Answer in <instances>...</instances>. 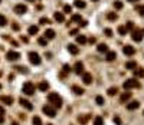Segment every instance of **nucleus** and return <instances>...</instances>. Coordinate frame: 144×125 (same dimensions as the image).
<instances>
[{"mask_svg":"<svg viewBox=\"0 0 144 125\" xmlns=\"http://www.w3.org/2000/svg\"><path fill=\"white\" fill-rule=\"evenodd\" d=\"M48 125H52V124H48Z\"/></svg>","mask_w":144,"mask_h":125,"instance_id":"58","label":"nucleus"},{"mask_svg":"<svg viewBox=\"0 0 144 125\" xmlns=\"http://www.w3.org/2000/svg\"><path fill=\"white\" fill-rule=\"evenodd\" d=\"M48 101H49V103L53 108H61L62 107V98L58 95L56 92H50L49 95H48Z\"/></svg>","mask_w":144,"mask_h":125,"instance_id":"1","label":"nucleus"},{"mask_svg":"<svg viewBox=\"0 0 144 125\" xmlns=\"http://www.w3.org/2000/svg\"><path fill=\"white\" fill-rule=\"evenodd\" d=\"M53 19H55V20H56V22L62 23V22H64V20H65V16H64V13H62V12H55Z\"/></svg>","mask_w":144,"mask_h":125,"instance_id":"16","label":"nucleus"},{"mask_svg":"<svg viewBox=\"0 0 144 125\" xmlns=\"http://www.w3.org/2000/svg\"><path fill=\"white\" fill-rule=\"evenodd\" d=\"M125 29H127V30H131V32H133V30H134V22H127Z\"/></svg>","mask_w":144,"mask_h":125,"instance_id":"37","label":"nucleus"},{"mask_svg":"<svg viewBox=\"0 0 144 125\" xmlns=\"http://www.w3.org/2000/svg\"><path fill=\"white\" fill-rule=\"evenodd\" d=\"M134 75H136V76H138V78H144V69H134Z\"/></svg>","mask_w":144,"mask_h":125,"instance_id":"27","label":"nucleus"},{"mask_svg":"<svg viewBox=\"0 0 144 125\" xmlns=\"http://www.w3.org/2000/svg\"><path fill=\"white\" fill-rule=\"evenodd\" d=\"M28 32H29V35L35 36V35L38 33V32H39V27H38V26H30V27L28 29Z\"/></svg>","mask_w":144,"mask_h":125,"instance_id":"23","label":"nucleus"},{"mask_svg":"<svg viewBox=\"0 0 144 125\" xmlns=\"http://www.w3.org/2000/svg\"><path fill=\"white\" fill-rule=\"evenodd\" d=\"M143 33H144V30H143Z\"/></svg>","mask_w":144,"mask_h":125,"instance_id":"60","label":"nucleus"},{"mask_svg":"<svg viewBox=\"0 0 144 125\" xmlns=\"http://www.w3.org/2000/svg\"><path fill=\"white\" fill-rule=\"evenodd\" d=\"M136 68H137V62H134V60H130V62L125 63V69H131V70H134Z\"/></svg>","mask_w":144,"mask_h":125,"instance_id":"22","label":"nucleus"},{"mask_svg":"<svg viewBox=\"0 0 144 125\" xmlns=\"http://www.w3.org/2000/svg\"><path fill=\"white\" fill-rule=\"evenodd\" d=\"M76 42H78L79 45H85L86 43V37L84 36V35H81V36H76Z\"/></svg>","mask_w":144,"mask_h":125,"instance_id":"28","label":"nucleus"},{"mask_svg":"<svg viewBox=\"0 0 144 125\" xmlns=\"http://www.w3.org/2000/svg\"><path fill=\"white\" fill-rule=\"evenodd\" d=\"M128 2H131V3H134V2H137V0H128Z\"/></svg>","mask_w":144,"mask_h":125,"instance_id":"54","label":"nucleus"},{"mask_svg":"<svg viewBox=\"0 0 144 125\" xmlns=\"http://www.w3.org/2000/svg\"><path fill=\"white\" fill-rule=\"evenodd\" d=\"M114 122L117 125H121V119H120V117H114Z\"/></svg>","mask_w":144,"mask_h":125,"instance_id":"47","label":"nucleus"},{"mask_svg":"<svg viewBox=\"0 0 144 125\" xmlns=\"http://www.w3.org/2000/svg\"><path fill=\"white\" fill-rule=\"evenodd\" d=\"M122 52H124L127 56H133L134 53H136V49H134L133 46H130V45H125V46L122 48Z\"/></svg>","mask_w":144,"mask_h":125,"instance_id":"10","label":"nucleus"},{"mask_svg":"<svg viewBox=\"0 0 144 125\" xmlns=\"http://www.w3.org/2000/svg\"><path fill=\"white\" fill-rule=\"evenodd\" d=\"M92 2H98V0H92Z\"/></svg>","mask_w":144,"mask_h":125,"instance_id":"56","label":"nucleus"},{"mask_svg":"<svg viewBox=\"0 0 144 125\" xmlns=\"http://www.w3.org/2000/svg\"><path fill=\"white\" fill-rule=\"evenodd\" d=\"M22 92L25 93V95H33L35 93V85L32 84V82H25L23 84V86H22Z\"/></svg>","mask_w":144,"mask_h":125,"instance_id":"2","label":"nucleus"},{"mask_svg":"<svg viewBox=\"0 0 144 125\" xmlns=\"http://www.w3.org/2000/svg\"><path fill=\"white\" fill-rule=\"evenodd\" d=\"M42 111H43V114L48 115L49 118L56 117V108H53L52 105H45V107L42 108Z\"/></svg>","mask_w":144,"mask_h":125,"instance_id":"4","label":"nucleus"},{"mask_svg":"<svg viewBox=\"0 0 144 125\" xmlns=\"http://www.w3.org/2000/svg\"><path fill=\"white\" fill-rule=\"evenodd\" d=\"M69 33H71V36H75V35L78 33V30H76V29H72L71 32H69Z\"/></svg>","mask_w":144,"mask_h":125,"instance_id":"48","label":"nucleus"},{"mask_svg":"<svg viewBox=\"0 0 144 125\" xmlns=\"http://www.w3.org/2000/svg\"><path fill=\"white\" fill-rule=\"evenodd\" d=\"M0 89H2V85H0Z\"/></svg>","mask_w":144,"mask_h":125,"instance_id":"57","label":"nucleus"},{"mask_svg":"<svg viewBox=\"0 0 144 125\" xmlns=\"http://www.w3.org/2000/svg\"><path fill=\"white\" fill-rule=\"evenodd\" d=\"M95 102H97L98 105H104V98H102V96H100V95H98L97 98H95Z\"/></svg>","mask_w":144,"mask_h":125,"instance_id":"38","label":"nucleus"},{"mask_svg":"<svg viewBox=\"0 0 144 125\" xmlns=\"http://www.w3.org/2000/svg\"><path fill=\"white\" fill-rule=\"evenodd\" d=\"M28 2H35V0H28Z\"/></svg>","mask_w":144,"mask_h":125,"instance_id":"55","label":"nucleus"},{"mask_svg":"<svg viewBox=\"0 0 144 125\" xmlns=\"http://www.w3.org/2000/svg\"><path fill=\"white\" fill-rule=\"evenodd\" d=\"M97 50L98 52H108V46L105 43H100L97 46Z\"/></svg>","mask_w":144,"mask_h":125,"instance_id":"26","label":"nucleus"},{"mask_svg":"<svg viewBox=\"0 0 144 125\" xmlns=\"http://www.w3.org/2000/svg\"><path fill=\"white\" fill-rule=\"evenodd\" d=\"M14 13H17V15H25L26 12H28V7H26L25 4H16V6H14Z\"/></svg>","mask_w":144,"mask_h":125,"instance_id":"7","label":"nucleus"},{"mask_svg":"<svg viewBox=\"0 0 144 125\" xmlns=\"http://www.w3.org/2000/svg\"><path fill=\"white\" fill-rule=\"evenodd\" d=\"M2 122H4V109L3 107H0V124Z\"/></svg>","mask_w":144,"mask_h":125,"instance_id":"39","label":"nucleus"},{"mask_svg":"<svg viewBox=\"0 0 144 125\" xmlns=\"http://www.w3.org/2000/svg\"><path fill=\"white\" fill-rule=\"evenodd\" d=\"M94 125H104V119H102V117H95V119H94Z\"/></svg>","mask_w":144,"mask_h":125,"instance_id":"31","label":"nucleus"},{"mask_svg":"<svg viewBox=\"0 0 144 125\" xmlns=\"http://www.w3.org/2000/svg\"><path fill=\"white\" fill-rule=\"evenodd\" d=\"M136 10L138 12V15L144 16V4H143V6H137V9H136Z\"/></svg>","mask_w":144,"mask_h":125,"instance_id":"41","label":"nucleus"},{"mask_svg":"<svg viewBox=\"0 0 144 125\" xmlns=\"http://www.w3.org/2000/svg\"><path fill=\"white\" fill-rule=\"evenodd\" d=\"M114 7L115 9H122V3H121V2H118V0H115V2H114Z\"/></svg>","mask_w":144,"mask_h":125,"instance_id":"43","label":"nucleus"},{"mask_svg":"<svg viewBox=\"0 0 144 125\" xmlns=\"http://www.w3.org/2000/svg\"><path fill=\"white\" fill-rule=\"evenodd\" d=\"M38 43H39L40 46H46V45H48V39H46L45 36H43V37H39V39H38Z\"/></svg>","mask_w":144,"mask_h":125,"instance_id":"32","label":"nucleus"},{"mask_svg":"<svg viewBox=\"0 0 144 125\" xmlns=\"http://www.w3.org/2000/svg\"><path fill=\"white\" fill-rule=\"evenodd\" d=\"M117 17H118V16H117L115 12H108V13H107V19H108V20H117Z\"/></svg>","mask_w":144,"mask_h":125,"instance_id":"25","label":"nucleus"},{"mask_svg":"<svg viewBox=\"0 0 144 125\" xmlns=\"http://www.w3.org/2000/svg\"><path fill=\"white\" fill-rule=\"evenodd\" d=\"M6 58H7V60H17V59L20 58V53H19V52H14V50H9Z\"/></svg>","mask_w":144,"mask_h":125,"instance_id":"8","label":"nucleus"},{"mask_svg":"<svg viewBox=\"0 0 144 125\" xmlns=\"http://www.w3.org/2000/svg\"><path fill=\"white\" fill-rule=\"evenodd\" d=\"M74 70H75V74H78V75L84 74V63L82 62H76L75 66H74Z\"/></svg>","mask_w":144,"mask_h":125,"instance_id":"13","label":"nucleus"},{"mask_svg":"<svg viewBox=\"0 0 144 125\" xmlns=\"http://www.w3.org/2000/svg\"><path fill=\"white\" fill-rule=\"evenodd\" d=\"M68 72H71V68H69V66H68V65H65V66H64V74H62V75H65V74H68Z\"/></svg>","mask_w":144,"mask_h":125,"instance_id":"45","label":"nucleus"},{"mask_svg":"<svg viewBox=\"0 0 144 125\" xmlns=\"http://www.w3.org/2000/svg\"><path fill=\"white\" fill-rule=\"evenodd\" d=\"M64 12H65V13H71V12H72V7L69 6V4H65V6H64Z\"/></svg>","mask_w":144,"mask_h":125,"instance_id":"44","label":"nucleus"},{"mask_svg":"<svg viewBox=\"0 0 144 125\" xmlns=\"http://www.w3.org/2000/svg\"><path fill=\"white\" fill-rule=\"evenodd\" d=\"M143 30H140V29H134L133 30V33H131V37H133V40L134 42H141L143 40Z\"/></svg>","mask_w":144,"mask_h":125,"instance_id":"5","label":"nucleus"},{"mask_svg":"<svg viewBox=\"0 0 144 125\" xmlns=\"http://www.w3.org/2000/svg\"><path fill=\"white\" fill-rule=\"evenodd\" d=\"M68 50H69V53H72V55H78L79 48L76 46V45H74V43H69L68 45Z\"/></svg>","mask_w":144,"mask_h":125,"instance_id":"14","label":"nucleus"},{"mask_svg":"<svg viewBox=\"0 0 144 125\" xmlns=\"http://www.w3.org/2000/svg\"><path fill=\"white\" fill-rule=\"evenodd\" d=\"M107 92H108V95H110V96H114L115 93L118 92V89H117V88H110V89H108Z\"/></svg>","mask_w":144,"mask_h":125,"instance_id":"35","label":"nucleus"},{"mask_svg":"<svg viewBox=\"0 0 144 125\" xmlns=\"http://www.w3.org/2000/svg\"><path fill=\"white\" fill-rule=\"evenodd\" d=\"M105 35H107L108 37H111L112 36V30L111 29H105Z\"/></svg>","mask_w":144,"mask_h":125,"instance_id":"46","label":"nucleus"},{"mask_svg":"<svg viewBox=\"0 0 144 125\" xmlns=\"http://www.w3.org/2000/svg\"><path fill=\"white\" fill-rule=\"evenodd\" d=\"M138 107H140V102H138V101H133V102L127 103V109H128V111H134V109H137Z\"/></svg>","mask_w":144,"mask_h":125,"instance_id":"15","label":"nucleus"},{"mask_svg":"<svg viewBox=\"0 0 144 125\" xmlns=\"http://www.w3.org/2000/svg\"><path fill=\"white\" fill-rule=\"evenodd\" d=\"M0 3H2V0H0Z\"/></svg>","mask_w":144,"mask_h":125,"instance_id":"59","label":"nucleus"},{"mask_svg":"<svg viewBox=\"0 0 144 125\" xmlns=\"http://www.w3.org/2000/svg\"><path fill=\"white\" fill-rule=\"evenodd\" d=\"M43 35H45V37H46V39H53L56 33H55L53 29H48V30H45V33H43Z\"/></svg>","mask_w":144,"mask_h":125,"instance_id":"20","label":"nucleus"},{"mask_svg":"<svg viewBox=\"0 0 144 125\" xmlns=\"http://www.w3.org/2000/svg\"><path fill=\"white\" fill-rule=\"evenodd\" d=\"M13 79H14V75H12V74H10V75H9V81L12 82V81H13Z\"/></svg>","mask_w":144,"mask_h":125,"instance_id":"51","label":"nucleus"},{"mask_svg":"<svg viewBox=\"0 0 144 125\" xmlns=\"http://www.w3.org/2000/svg\"><path fill=\"white\" fill-rule=\"evenodd\" d=\"M130 98H131V92H124V93L121 95V98H120V102L124 103V102H127Z\"/></svg>","mask_w":144,"mask_h":125,"instance_id":"21","label":"nucleus"},{"mask_svg":"<svg viewBox=\"0 0 144 125\" xmlns=\"http://www.w3.org/2000/svg\"><path fill=\"white\" fill-rule=\"evenodd\" d=\"M89 43H95V37H91V39H89Z\"/></svg>","mask_w":144,"mask_h":125,"instance_id":"52","label":"nucleus"},{"mask_svg":"<svg viewBox=\"0 0 144 125\" xmlns=\"http://www.w3.org/2000/svg\"><path fill=\"white\" fill-rule=\"evenodd\" d=\"M89 118H91V115H89V114H86V115H81V117H78V122H79V124H82V125H85L86 122L89 121Z\"/></svg>","mask_w":144,"mask_h":125,"instance_id":"17","label":"nucleus"},{"mask_svg":"<svg viewBox=\"0 0 144 125\" xmlns=\"http://www.w3.org/2000/svg\"><path fill=\"white\" fill-rule=\"evenodd\" d=\"M118 33L121 35V36H124V35L127 33V29H125V26H120V27H118Z\"/></svg>","mask_w":144,"mask_h":125,"instance_id":"36","label":"nucleus"},{"mask_svg":"<svg viewBox=\"0 0 144 125\" xmlns=\"http://www.w3.org/2000/svg\"><path fill=\"white\" fill-rule=\"evenodd\" d=\"M12 27H13V30H19V25H17V23H13Z\"/></svg>","mask_w":144,"mask_h":125,"instance_id":"50","label":"nucleus"},{"mask_svg":"<svg viewBox=\"0 0 144 125\" xmlns=\"http://www.w3.org/2000/svg\"><path fill=\"white\" fill-rule=\"evenodd\" d=\"M39 22H40V25H49V23H50V20H49L48 17H40V20H39Z\"/></svg>","mask_w":144,"mask_h":125,"instance_id":"40","label":"nucleus"},{"mask_svg":"<svg viewBox=\"0 0 144 125\" xmlns=\"http://www.w3.org/2000/svg\"><path fill=\"white\" fill-rule=\"evenodd\" d=\"M115 58H117V53H115V52H107V56H105V59H107V60H110V62H111V60H114Z\"/></svg>","mask_w":144,"mask_h":125,"instance_id":"24","label":"nucleus"},{"mask_svg":"<svg viewBox=\"0 0 144 125\" xmlns=\"http://www.w3.org/2000/svg\"><path fill=\"white\" fill-rule=\"evenodd\" d=\"M12 125H19L17 122H12Z\"/></svg>","mask_w":144,"mask_h":125,"instance_id":"53","label":"nucleus"},{"mask_svg":"<svg viewBox=\"0 0 144 125\" xmlns=\"http://www.w3.org/2000/svg\"><path fill=\"white\" fill-rule=\"evenodd\" d=\"M75 6L78 9H84L86 4H85V2H84V0H75Z\"/></svg>","mask_w":144,"mask_h":125,"instance_id":"29","label":"nucleus"},{"mask_svg":"<svg viewBox=\"0 0 144 125\" xmlns=\"http://www.w3.org/2000/svg\"><path fill=\"white\" fill-rule=\"evenodd\" d=\"M122 86H124L125 91H128V89H131V88H140V82L137 81V79H127Z\"/></svg>","mask_w":144,"mask_h":125,"instance_id":"3","label":"nucleus"},{"mask_svg":"<svg viewBox=\"0 0 144 125\" xmlns=\"http://www.w3.org/2000/svg\"><path fill=\"white\" fill-rule=\"evenodd\" d=\"M19 103H20L22 107H25L28 111H32V109H33V105H32V102H29L28 99H25V98H20V99H19Z\"/></svg>","mask_w":144,"mask_h":125,"instance_id":"9","label":"nucleus"},{"mask_svg":"<svg viewBox=\"0 0 144 125\" xmlns=\"http://www.w3.org/2000/svg\"><path fill=\"white\" fill-rule=\"evenodd\" d=\"M71 20H72V22H81V20H82V17H81V16H79V15H72V17H71Z\"/></svg>","mask_w":144,"mask_h":125,"instance_id":"34","label":"nucleus"},{"mask_svg":"<svg viewBox=\"0 0 144 125\" xmlns=\"http://www.w3.org/2000/svg\"><path fill=\"white\" fill-rule=\"evenodd\" d=\"M79 26H81V27H85V26H86V22H85V20H81V22H79Z\"/></svg>","mask_w":144,"mask_h":125,"instance_id":"49","label":"nucleus"},{"mask_svg":"<svg viewBox=\"0 0 144 125\" xmlns=\"http://www.w3.org/2000/svg\"><path fill=\"white\" fill-rule=\"evenodd\" d=\"M0 102L6 103V105H12V103H13V98H12V96H7V95H0Z\"/></svg>","mask_w":144,"mask_h":125,"instance_id":"11","label":"nucleus"},{"mask_svg":"<svg viewBox=\"0 0 144 125\" xmlns=\"http://www.w3.org/2000/svg\"><path fill=\"white\" fill-rule=\"evenodd\" d=\"M72 92L74 93H76V95H84V88H81V86H78V85H74L72 86Z\"/></svg>","mask_w":144,"mask_h":125,"instance_id":"19","label":"nucleus"},{"mask_svg":"<svg viewBox=\"0 0 144 125\" xmlns=\"http://www.w3.org/2000/svg\"><path fill=\"white\" fill-rule=\"evenodd\" d=\"M32 122H33V125H42V119L39 117H33Z\"/></svg>","mask_w":144,"mask_h":125,"instance_id":"33","label":"nucleus"},{"mask_svg":"<svg viewBox=\"0 0 144 125\" xmlns=\"http://www.w3.org/2000/svg\"><path fill=\"white\" fill-rule=\"evenodd\" d=\"M29 60L32 65H39L40 63V56L36 52H29Z\"/></svg>","mask_w":144,"mask_h":125,"instance_id":"6","label":"nucleus"},{"mask_svg":"<svg viewBox=\"0 0 144 125\" xmlns=\"http://www.w3.org/2000/svg\"><path fill=\"white\" fill-rule=\"evenodd\" d=\"M82 81H84V84H85V85H89L91 82H92V75L88 74V72H84V74H82Z\"/></svg>","mask_w":144,"mask_h":125,"instance_id":"12","label":"nucleus"},{"mask_svg":"<svg viewBox=\"0 0 144 125\" xmlns=\"http://www.w3.org/2000/svg\"><path fill=\"white\" fill-rule=\"evenodd\" d=\"M14 69L17 70L19 74H28V72H29V70H28V68H26V66H16Z\"/></svg>","mask_w":144,"mask_h":125,"instance_id":"30","label":"nucleus"},{"mask_svg":"<svg viewBox=\"0 0 144 125\" xmlns=\"http://www.w3.org/2000/svg\"><path fill=\"white\" fill-rule=\"evenodd\" d=\"M38 88H39V91H42V92H46L48 89H49V84H48L46 81H42L39 85H38Z\"/></svg>","mask_w":144,"mask_h":125,"instance_id":"18","label":"nucleus"},{"mask_svg":"<svg viewBox=\"0 0 144 125\" xmlns=\"http://www.w3.org/2000/svg\"><path fill=\"white\" fill-rule=\"evenodd\" d=\"M7 23V20H6V17H4L3 15H0V26H4Z\"/></svg>","mask_w":144,"mask_h":125,"instance_id":"42","label":"nucleus"}]
</instances>
